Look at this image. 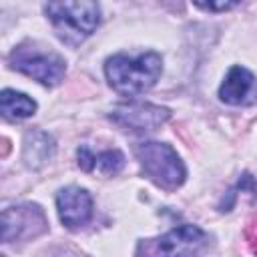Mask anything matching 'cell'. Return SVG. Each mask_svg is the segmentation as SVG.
Listing matches in <instances>:
<instances>
[{"instance_id": "obj_1", "label": "cell", "mask_w": 257, "mask_h": 257, "mask_svg": "<svg viewBox=\"0 0 257 257\" xmlns=\"http://www.w3.org/2000/svg\"><path fill=\"white\" fill-rule=\"evenodd\" d=\"M163 72V58L159 52L114 54L104 62V76L110 88L122 96H137L153 88Z\"/></svg>"}, {"instance_id": "obj_2", "label": "cell", "mask_w": 257, "mask_h": 257, "mask_svg": "<svg viewBox=\"0 0 257 257\" xmlns=\"http://www.w3.org/2000/svg\"><path fill=\"white\" fill-rule=\"evenodd\" d=\"M44 14L48 16L56 36L68 46L82 44L100 22V6L92 0L48 2L44 4Z\"/></svg>"}, {"instance_id": "obj_3", "label": "cell", "mask_w": 257, "mask_h": 257, "mask_svg": "<svg viewBox=\"0 0 257 257\" xmlns=\"http://www.w3.org/2000/svg\"><path fill=\"white\" fill-rule=\"evenodd\" d=\"M135 157L145 177L165 191H177L187 177V169L177 151L159 141H145L135 147Z\"/></svg>"}, {"instance_id": "obj_4", "label": "cell", "mask_w": 257, "mask_h": 257, "mask_svg": "<svg viewBox=\"0 0 257 257\" xmlns=\"http://www.w3.org/2000/svg\"><path fill=\"white\" fill-rule=\"evenodd\" d=\"M8 62L14 70L34 78L44 86L60 84L66 74L64 58L52 48L32 40H24L18 46H14V50L8 56Z\"/></svg>"}, {"instance_id": "obj_5", "label": "cell", "mask_w": 257, "mask_h": 257, "mask_svg": "<svg viewBox=\"0 0 257 257\" xmlns=\"http://www.w3.org/2000/svg\"><path fill=\"white\" fill-rule=\"evenodd\" d=\"M209 245V235L197 225H179L163 235L141 239L135 257H199Z\"/></svg>"}, {"instance_id": "obj_6", "label": "cell", "mask_w": 257, "mask_h": 257, "mask_svg": "<svg viewBox=\"0 0 257 257\" xmlns=\"http://www.w3.org/2000/svg\"><path fill=\"white\" fill-rule=\"evenodd\" d=\"M108 118L122 131L151 133L171 118V110L151 102H122L110 110Z\"/></svg>"}, {"instance_id": "obj_7", "label": "cell", "mask_w": 257, "mask_h": 257, "mask_svg": "<svg viewBox=\"0 0 257 257\" xmlns=\"http://www.w3.org/2000/svg\"><path fill=\"white\" fill-rule=\"evenodd\" d=\"M46 225V217L38 205L8 207L2 213V241L10 243L14 239L40 235Z\"/></svg>"}, {"instance_id": "obj_8", "label": "cell", "mask_w": 257, "mask_h": 257, "mask_svg": "<svg viewBox=\"0 0 257 257\" xmlns=\"http://www.w3.org/2000/svg\"><path fill=\"white\" fill-rule=\"evenodd\" d=\"M56 211L64 227L78 229L92 217V197L86 189L68 185L56 193Z\"/></svg>"}, {"instance_id": "obj_9", "label": "cell", "mask_w": 257, "mask_h": 257, "mask_svg": "<svg viewBox=\"0 0 257 257\" xmlns=\"http://www.w3.org/2000/svg\"><path fill=\"white\" fill-rule=\"evenodd\" d=\"M257 96V78L245 66H231L219 86V98L225 104H251Z\"/></svg>"}, {"instance_id": "obj_10", "label": "cell", "mask_w": 257, "mask_h": 257, "mask_svg": "<svg viewBox=\"0 0 257 257\" xmlns=\"http://www.w3.org/2000/svg\"><path fill=\"white\" fill-rule=\"evenodd\" d=\"M76 159H78V167L86 173L98 171L106 177L116 175L122 167H124V155L116 149L110 151H102V153H92L86 145H80L76 151Z\"/></svg>"}, {"instance_id": "obj_11", "label": "cell", "mask_w": 257, "mask_h": 257, "mask_svg": "<svg viewBox=\"0 0 257 257\" xmlns=\"http://www.w3.org/2000/svg\"><path fill=\"white\" fill-rule=\"evenodd\" d=\"M56 145L54 139L44 131H30L24 137V163L30 169L44 167L54 157Z\"/></svg>"}, {"instance_id": "obj_12", "label": "cell", "mask_w": 257, "mask_h": 257, "mask_svg": "<svg viewBox=\"0 0 257 257\" xmlns=\"http://www.w3.org/2000/svg\"><path fill=\"white\" fill-rule=\"evenodd\" d=\"M0 110L8 120H24L36 112V102L24 92L4 88L0 94Z\"/></svg>"}, {"instance_id": "obj_13", "label": "cell", "mask_w": 257, "mask_h": 257, "mask_svg": "<svg viewBox=\"0 0 257 257\" xmlns=\"http://www.w3.org/2000/svg\"><path fill=\"white\" fill-rule=\"evenodd\" d=\"M195 6H197V8H201V10H209V12H219V10L235 8V6H237V2H219V4L209 2V4H195Z\"/></svg>"}, {"instance_id": "obj_14", "label": "cell", "mask_w": 257, "mask_h": 257, "mask_svg": "<svg viewBox=\"0 0 257 257\" xmlns=\"http://www.w3.org/2000/svg\"><path fill=\"white\" fill-rule=\"evenodd\" d=\"M251 239V245H253V251L257 253V223H255V237H249Z\"/></svg>"}, {"instance_id": "obj_15", "label": "cell", "mask_w": 257, "mask_h": 257, "mask_svg": "<svg viewBox=\"0 0 257 257\" xmlns=\"http://www.w3.org/2000/svg\"><path fill=\"white\" fill-rule=\"evenodd\" d=\"M2 257H6V255H2Z\"/></svg>"}]
</instances>
